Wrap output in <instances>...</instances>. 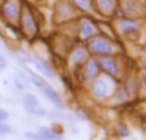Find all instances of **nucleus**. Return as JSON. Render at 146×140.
Masks as SVG:
<instances>
[{"label":"nucleus","mask_w":146,"mask_h":140,"mask_svg":"<svg viewBox=\"0 0 146 140\" xmlns=\"http://www.w3.org/2000/svg\"><path fill=\"white\" fill-rule=\"evenodd\" d=\"M23 107H25V111L30 115L33 116H42L45 115V111L41 107V104L38 103L37 98L32 94H26L25 98H23Z\"/></svg>","instance_id":"obj_1"},{"label":"nucleus","mask_w":146,"mask_h":140,"mask_svg":"<svg viewBox=\"0 0 146 140\" xmlns=\"http://www.w3.org/2000/svg\"><path fill=\"white\" fill-rule=\"evenodd\" d=\"M40 90L42 91V94L45 95L46 99H48L51 104H54L56 108H62V107H63V102H62V99L58 97V94H56V93L54 91V90L51 89L48 84H44L42 86L40 87Z\"/></svg>","instance_id":"obj_3"},{"label":"nucleus","mask_w":146,"mask_h":140,"mask_svg":"<svg viewBox=\"0 0 146 140\" xmlns=\"http://www.w3.org/2000/svg\"><path fill=\"white\" fill-rule=\"evenodd\" d=\"M9 118V113L4 109H0V121H5Z\"/></svg>","instance_id":"obj_18"},{"label":"nucleus","mask_w":146,"mask_h":140,"mask_svg":"<svg viewBox=\"0 0 146 140\" xmlns=\"http://www.w3.org/2000/svg\"><path fill=\"white\" fill-rule=\"evenodd\" d=\"M85 55H86V51L83 50V49H78L77 51H76L74 54V59L77 63H80V62H82L83 59H85Z\"/></svg>","instance_id":"obj_13"},{"label":"nucleus","mask_w":146,"mask_h":140,"mask_svg":"<svg viewBox=\"0 0 146 140\" xmlns=\"http://www.w3.org/2000/svg\"><path fill=\"white\" fill-rule=\"evenodd\" d=\"M101 66H103V68L105 69L108 73H110V75H117L118 73V66H117V63H115V61L114 59H111V58H103L101 59Z\"/></svg>","instance_id":"obj_5"},{"label":"nucleus","mask_w":146,"mask_h":140,"mask_svg":"<svg viewBox=\"0 0 146 140\" xmlns=\"http://www.w3.org/2000/svg\"><path fill=\"white\" fill-rule=\"evenodd\" d=\"M108 93V84H106L105 80L100 79L95 82L94 85V94L96 95L98 98H104Z\"/></svg>","instance_id":"obj_6"},{"label":"nucleus","mask_w":146,"mask_h":140,"mask_svg":"<svg viewBox=\"0 0 146 140\" xmlns=\"http://www.w3.org/2000/svg\"><path fill=\"white\" fill-rule=\"evenodd\" d=\"M121 30L123 31V33L129 35V33H136L139 31V25L136 22L132 21H123L121 23Z\"/></svg>","instance_id":"obj_7"},{"label":"nucleus","mask_w":146,"mask_h":140,"mask_svg":"<svg viewBox=\"0 0 146 140\" xmlns=\"http://www.w3.org/2000/svg\"><path fill=\"white\" fill-rule=\"evenodd\" d=\"M5 67H7V61H5V58L0 54V69H4Z\"/></svg>","instance_id":"obj_19"},{"label":"nucleus","mask_w":146,"mask_h":140,"mask_svg":"<svg viewBox=\"0 0 146 140\" xmlns=\"http://www.w3.org/2000/svg\"><path fill=\"white\" fill-rule=\"evenodd\" d=\"M23 23H25L27 30H30V31L35 30V22H33V19H32L30 13H26L25 14V17H23Z\"/></svg>","instance_id":"obj_12"},{"label":"nucleus","mask_w":146,"mask_h":140,"mask_svg":"<svg viewBox=\"0 0 146 140\" xmlns=\"http://www.w3.org/2000/svg\"><path fill=\"white\" fill-rule=\"evenodd\" d=\"M95 32H96L95 27H94L90 22H85L82 25V35L85 36V37H91V36L95 35Z\"/></svg>","instance_id":"obj_11"},{"label":"nucleus","mask_w":146,"mask_h":140,"mask_svg":"<svg viewBox=\"0 0 146 140\" xmlns=\"http://www.w3.org/2000/svg\"><path fill=\"white\" fill-rule=\"evenodd\" d=\"M145 80H146V75H145Z\"/></svg>","instance_id":"obj_21"},{"label":"nucleus","mask_w":146,"mask_h":140,"mask_svg":"<svg viewBox=\"0 0 146 140\" xmlns=\"http://www.w3.org/2000/svg\"><path fill=\"white\" fill-rule=\"evenodd\" d=\"M10 133V126L3 123V121H0V134L4 135V134H9Z\"/></svg>","instance_id":"obj_16"},{"label":"nucleus","mask_w":146,"mask_h":140,"mask_svg":"<svg viewBox=\"0 0 146 140\" xmlns=\"http://www.w3.org/2000/svg\"><path fill=\"white\" fill-rule=\"evenodd\" d=\"M35 64H36V68L41 72L42 75L48 77H54V71L48 63H46L44 59L41 58H35Z\"/></svg>","instance_id":"obj_4"},{"label":"nucleus","mask_w":146,"mask_h":140,"mask_svg":"<svg viewBox=\"0 0 146 140\" xmlns=\"http://www.w3.org/2000/svg\"><path fill=\"white\" fill-rule=\"evenodd\" d=\"M18 10H19V8H18V5L15 4L14 1L7 3V4H5V7H4V13L8 15V17H10V18L15 17V15L18 14Z\"/></svg>","instance_id":"obj_10"},{"label":"nucleus","mask_w":146,"mask_h":140,"mask_svg":"<svg viewBox=\"0 0 146 140\" xmlns=\"http://www.w3.org/2000/svg\"><path fill=\"white\" fill-rule=\"evenodd\" d=\"M38 134H40L45 140H62L63 139L59 134L54 133L53 130H50V129H48V127H40Z\"/></svg>","instance_id":"obj_8"},{"label":"nucleus","mask_w":146,"mask_h":140,"mask_svg":"<svg viewBox=\"0 0 146 140\" xmlns=\"http://www.w3.org/2000/svg\"><path fill=\"white\" fill-rule=\"evenodd\" d=\"M76 3H77L78 5H80L81 8H85V9H87V8H90V0H76Z\"/></svg>","instance_id":"obj_17"},{"label":"nucleus","mask_w":146,"mask_h":140,"mask_svg":"<svg viewBox=\"0 0 146 140\" xmlns=\"http://www.w3.org/2000/svg\"><path fill=\"white\" fill-rule=\"evenodd\" d=\"M25 136L28 139H31V140H45L40 134H35V133H26Z\"/></svg>","instance_id":"obj_15"},{"label":"nucleus","mask_w":146,"mask_h":140,"mask_svg":"<svg viewBox=\"0 0 146 140\" xmlns=\"http://www.w3.org/2000/svg\"><path fill=\"white\" fill-rule=\"evenodd\" d=\"M91 48H92L94 53L104 54V55H109L113 53V46L110 43H108L104 39H96L91 43Z\"/></svg>","instance_id":"obj_2"},{"label":"nucleus","mask_w":146,"mask_h":140,"mask_svg":"<svg viewBox=\"0 0 146 140\" xmlns=\"http://www.w3.org/2000/svg\"><path fill=\"white\" fill-rule=\"evenodd\" d=\"M101 7H103V9L105 10V12H108L109 9H110L111 7H113L114 4V0H101Z\"/></svg>","instance_id":"obj_14"},{"label":"nucleus","mask_w":146,"mask_h":140,"mask_svg":"<svg viewBox=\"0 0 146 140\" xmlns=\"http://www.w3.org/2000/svg\"><path fill=\"white\" fill-rule=\"evenodd\" d=\"M99 72V63L96 61H90L87 63V67H86V76L88 79H92L98 75Z\"/></svg>","instance_id":"obj_9"},{"label":"nucleus","mask_w":146,"mask_h":140,"mask_svg":"<svg viewBox=\"0 0 146 140\" xmlns=\"http://www.w3.org/2000/svg\"><path fill=\"white\" fill-rule=\"evenodd\" d=\"M144 63H145V67H146V57H145V59H144Z\"/></svg>","instance_id":"obj_20"}]
</instances>
